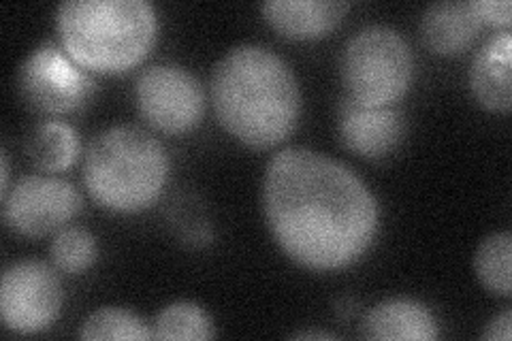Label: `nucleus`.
Masks as SVG:
<instances>
[{
	"instance_id": "nucleus-1",
	"label": "nucleus",
	"mask_w": 512,
	"mask_h": 341,
	"mask_svg": "<svg viewBox=\"0 0 512 341\" xmlns=\"http://www.w3.org/2000/svg\"><path fill=\"white\" fill-rule=\"evenodd\" d=\"M263 209L284 254L314 271L357 263L380 224L378 201L361 177L344 162L308 148L271 156L263 177Z\"/></svg>"
},
{
	"instance_id": "nucleus-2",
	"label": "nucleus",
	"mask_w": 512,
	"mask_h": 341,
	"mask_svg": "<svg viewBox=\"0 0 512 341\" xmlns=\"http://www.w3.org/2000/svg\"><path fill=\"white\" fill-rule=\"evenodd\" d=\"M210 99L224 131L256 150L286 141L301 116V90L293 67L256 43L235 45L216 62Z\"/></svg>"
},
{
	"instance_id": "nucleus-3",
	"label": "nucleus",
	"mask_w": 512,
	"mask_h": 341,
	"mask_svg": "<svg viewBox=\"0 0 512 341\" xmlns=\"http://www.w3.org/2000/svg\"><path fill=\"white\" fill-rule=\"evenodd\" d=\"M56 30L79 67L118 75L148 58L160 20L146 0H64L56 9Z\"/></svg>"
},
{
	"instance_id": "nucleus-4",
	"label": "nucleus",
	"mask_w": 512,
	"mask_h": 341,
	"mask_svg": "<svg viewBox=\"0 0 512 341\" xmlns=\"http://www.w3.org/2000/svg\"><path fill=\"white\" fill-rule=\"evenodd\" d=\"M169 180V156L154 135L118 124L96 135L84 158V184L96 205L114 214L152 207Z\"/></svg>"
},
{
	"instance_id": "nucleus-5",
	"label": "nucleus",
	"mask_w": 512,
	"mask_h": 341,
	"mask_svg": "<svg viewBox=\"0 0 512 341\" xmlns=\"http://www.w3.org/2000/svg\"><path fill=\"white\" fill-rule=\"evenodd\" d=\"M346 96L363 105H393L410 90L414 54L402 32L372 24L348 39L340 60Z\"/></svg>"
},
{
	"instance_id": "nucleus-6",
	"label": "nucleus",
	"mask_w": 512,
	"mask_h": 341,
	"mask_svg": "<svg viewBox=\"0 0 512 341\" xmlns=\"http://www.w3.org/2000/svg\"><path fill=\"white\" fill-rule=\"evenodd\" d=\"M22 101L43 116H71L92 101V73L79 67L56 41H45L28 54L18 69Z\"/></svg>"
},
{
	"instance_id": "nucleus-7",
	"label": "nucleus",
	"mask_w": 512,
	"mask_h": 341,
	"mask_svg": "<svg viewBox=\"0 0 512 341\" xmlns=\"http://www.w3.org/2000/svg\"><path fill=\"white\" fill-rule=\"evenodd\" d=\"M137 109L150 126L165 135H182L199 126L205 113L203 84L188 69L158 62L135 81Z\"/></svg>"
},
{
	"instance_id": "nucleus-8",
	"label": "nucleus",
	"mask_w": 512,
	"mask_h": 341,
	"mask_svg": "<svg viewBox=\"0 0 512 341\" xmlns=\"http://www.w3.org/2000/svg\"><path fill=\"white\" fill-rule=\"evenodd\" d=\"M82 205V194L62 177L26 175L3 197V220L13 233L43 237L64 229Z\"/></svg>"
},
{
	"instance_id": "nucleus-9",
	"label": "nucleus",
	"mask_w": 512,
	"mask_h": 341,
	"mask_svg": "<svg viewBox=\"0 0 512 341\" xmlns=\"http://www.w3.org/2000/svg\"><path fill=\"white\" fill-rule=\"evenodd\" d=\"M62 310V286L56 271L39 261H20L5 269L0 282V316L20 335L50 329Z\"/></svg>"
},
{
	"instance_id": "nucleus-10",
	"label": "nucleus",
	"mask_w": 512,
	"mask_h": 341,
	"mask_svg": "<svg viewBox=\"0 0 512 341\" xmlns=\"http://www.w3.org/2000/svg\"><path fill=\"white\" fill-rule=\"evenodd\" d=\"M344 148L361 158L389 156L406 133V118L395 105H363L344 96L338 113Z\"/></svg>"
},
{
	"instance_id": "nucleus-11",
	"label": "nucleus",
	"mask_w": 512,
	"mask_h": 341,
	"mask_svg": "<svg viewBox=\"0 0 512 341\" xmlns=\"http://www.w3.org/2000/svg\"><path fill=\"white\" fill-rule=\"evenodd\" d=\"M348 11L346 0H267L261 5L267 24L295 41L327 37L342 24Z\"/></svg>"
},
{
	"instance_id": "nucleus-12",
	"label": "nucleus",
	"mask_w": 512,
	"mask_h": 341,
	"mask_svg": "<svg viewBox=\"0 0 512 341\" xmlns=\"http://www.w3.org/2000/svg\"><path fill=\"white\" fill-rule=\"evenodd\" d=\"M363 335L384 341H434L440 327L434 312L416 299H387L374 305L363 318Z\"/></svg>"
},
{
	"instance_id": "nucleus-13",
	"label": "nucleus",
	"mask_w": 512,
	"mask_h": 341,
	"mask_svg": "<svg viewBox=\"0 0 512 341\" xmlns=\"http://www.w3.org/2000/svg\"><path fill=\"white\" fill-rule=\"evenodd\" d=\"M510 54V30H500L491 35L472 58L470 90L485 109L508 111L512 105Z\"/></svg>"
},
{
	"instance_id": "nucleus-14",
	"label": "nucleus",
	"mask_w": 512,
	"mask_h": 341,
	"mask_svg": "<svg viewBox=\"0 0 512 341\" xmlns=\"http://www.w3.org/2000/svg\"><path fill=\"white\" fill-rule=\"evenodd\" d=\"M421 39L434 54L455 56L466 52L476 41L483 22L472 9V3H442L429 5L421 15Z\"/></svg>"
},
{
	"instance_id": "nucleus-15",
	"label": "nucleus",
	"mask_w": 512,
	"mask_h": 341,
	"mask_svg": "<svg viewBox=\"0 0 512 341\" xmlns=\"http://www.w3.org/2000/svg\"><path fill=\"white\" fill-rule=\"evenodd\" d=\"M26 154L37 169L60 173L75 165L82 154V141L69 122L50 118L32 128L26 139Z\"/></svg>"
},
{
	"instance_id": "nucleus-16",
	"label": "nucleus",
	"mask_w": 512,
	"mask_h": 341,
	"mask_svg": "<svg viewBox=\"0 0 512 341\" xmlns=\"http://www.w3.org/2000/svg\"><path fill=\"white\" fill-rule=\"evenodd\" d=\"M512 235L491 233L480 241L474 254V271L491 295L508 299L512 292Z\"/></svg>"
},
{
	"instance_id": "nucleus-17",
	"label": "nucleus",
	"mask_w": 512,
	"mask_h": 341,
	"mask_svg": "<svg viewBox=\"0 0 512 341\" xmlns=\"http://www.w3.org/2000/svg\"><path fill=\"white\" fill-rule=\"evenodd\" d=\"M216 324L205 307L195 301H175L158 312L154 320V339H214Z\"/></svg>"
},
{
	"instance_id": "nucleus-18",
	"label": "nucleus",
	"mask_w": 512,
	"mask_h": 341,
	"mask_svg": "<svg viewBox=\"0 0 512 341\" xmlns=\"http://www.w3.org/2000/svg\"><path fill=\"white\" fill-rule=\"evenodd\" d=\"M79 337L90 341L101 339H154L150 324L124 307H101L92 312L79 327Z\"/></svg>"
},
{
	"instance_id": "nucleus-19",
	"label": "nucleus",
	"mask_w": 512,
	"mask_h": 341,
	"mask_svg": "<svg viewBox=\"0 0 512 341\" xmlns=\"http://www.w3.org/2000/svg\"><path fill=\"white\" fill-rule=\"evenodd\" d=\"M50 256L56 269L77 275L94 265L96 256H99V246H96L94 235L84 226H64L52 239Z\"/></svg>"
},
{
	"instance_id": "nucleus-20",
	"label": "nucleus",
	"mask_w": 512,
	"mask_h": 341,
	"mask_svg": "<svg viewBox=\"0 0 512 341\" xmlns=\"http://www.w3.org/2000/svg\"><path fill=\"white\" fill-rule=\"evenodd\" d=\"M478 20L495 28L510 30L512 22V3L510 0H470Z\"/></svg>"
},
{
	"instance_id": "nucleus-21",
	"label": "nucleus",
	"mask_w": 512,
	"mask_h": 341,
	"mask_svg": "<svg viewBox=\"0 0 512 341\" xmlns=\"http://www.w3.org/2000/svg\"><path fill=\"white\" fill-rule=\"evenodd\" d=\"M483 339L487 341H510L512 339V312L510 307L502 310L498 316H493L485 327Z\"/></svg>"
},
{
	"instance_id": "nucleus-22",
	"label": "nucleus",
	"mask_w": 512,
	"mask_h": 341,
	"mask_svg": "<svg viewBox=\"0 0 512 341\" xmlns=\"http://www.w3.org/2000/svg\"><path fill=\"white\" fill-rule=\"evenodd\" d=\"M293 339H338V335L335 333H329V331H297L291 335Z\"/></svg>"
},
{
	"instance_id": "nucleus-23",
	"label": "nucleus",
	"mask_w": 512,
	"mask_h": 341,
	"mask_svg": "<svg viewBox=\"0 0 512 341\" xmlns=\"http://www.w3.org/2000/svg\"><path fill=\"white\" fill-rule=\"evenodd\" d=\"M0 173H3V184H0V194H5L9 192V188H11V184H9V177H11V167H9V154L7 152H3V167H0Z\"/></svg>"
}]
</instances>
